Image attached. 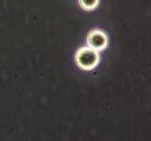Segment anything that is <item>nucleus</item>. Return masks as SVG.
Segmentation results:
<instances>
[{"label": "nucleus", "instance_id": "1", "mask_svg": "<svg viewBox=\"0 0 151 141\" xmlns=\"http://www.w3.org/2000/svg\"><path fill=\"white\" fill-rule=\"evenodd\" d=\"M76 63L83 70H92L99 63L98 51L94 50L89 46L80 48L75 56Z\"/></svg>", "mask_w": 151, "mask_h": 141}, {"label": "nucleus", "instance_id": "3", "mask_svg": "<svg viewBox=\"0 0 151 141\" xmlns=\"http://www.w3.org/2000/svg\"><path fill=\"white\" fill-rule=\"evenodd\" d=\"M79 5L85 11L94 10L99 3V0H78Z\"/></svg>", "mask_w": 151, "mask_h": 141}, {"label": "nucleus", "instance_id": "2", "mask_svg": "<svg viewBox=\"0 0 151 141\" xmlns=\"http://www.w3.org/2000/svg\"><path fill=\"white\" fill-rule=\"evenodd\" d=\"M87 44L89 48L96 51H100L107 48L108 37L102 30H93L90 31L87 36Z\"/></svg>", "mask_w": 151, "mask_h": 141}]
</instances>
